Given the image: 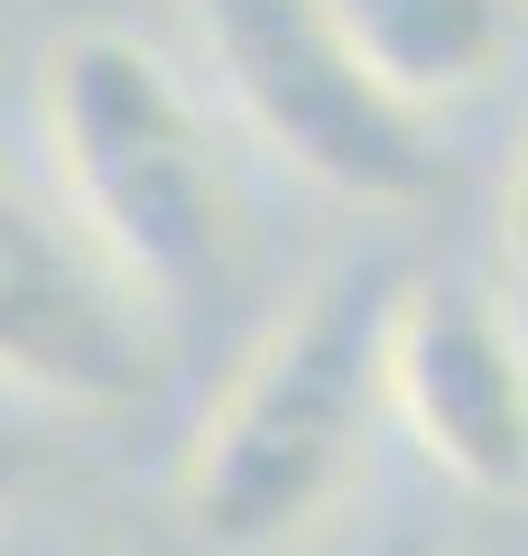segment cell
<instances>
[{
  "label": "cell",
  "instance_id": "obj_1",
  "mask_svg": "<svg viewBox=\"0 0 528 556\" xmlns=\"http://www.w3.org/2000/svg\"><path fill=\"white\" fill-rule=\"evenodd\" d=\"M390 298L399 269L343 260L260 325L176 464V501L204 547L269 556L352 492L390 417Z\"/></svg>",
  "mask_w": 528,
  "mask_h": 556
},
{
  "label": "cell",
  "instance_id": "obj_2",
  "mask_svg": "<svg viewBox=\"0 0 528 556\" xmlns=\"http://www.w3.org/2000/svg\"><path fill=\"white\" fill-rule=\"evenodd\" d=\"M38 130L56 204L158 316H186L241 260V195L214 112L149 38L75 28L38 65Z\"/></svg>",
  "mask_w": 528,
  "mask_h": 556
},
{
  "label": "cell",
  "instance_id": "obj_3",
  "mask_svg": "<svg viewBox=\"0 0 528 556\" xmlns=\"http://www.w3.org/2000/svg\"><path fill=\"white\" fill-rule=\"evenodd\" d=\"M196 28L241 130L315 195L408 214L445 186L436 112L380 84V65L334 20V0H196Z\"/></svg>",
  "mask_w": 528,
  "mask_h": 556
},
{
  "label": "cell",
  "instance_id": "obj_4",
  "mask_svg": "<svg viewBox=\"0 0 528 556\" xmlns=\"http://www.w3.org/2000/svg\"><path fill=\"white\" fill-rule=\"evenodd\" d=\"M167 380V325L65 204L0 177V390L112 427Z\"/></svg>",
  "mask_w": 528,
  "mask_h": 556
},
{
  "label": "cell",
  "instance_id": "obj_5",
  "mask_svg": "<svg viewBox=\"0 0 528 556\" xmlns=\"http://www.w3.org/2000/svg\"><path fill=\"white\" fill-rule=\"evenodd\" d=\"M390 427L473 501H528V325L473 278H399Z\"/></svg>",
  "mask_w": 528,
  "mask_h": 556
},
{
  "label": "cell",
  "instance_id": "obj_6",
  "mask_svg": "<svg viewBox=\"0 0 528 556\" xmlns=\"http://www.w3.org/2000/svg\"><path fill=\"white\" fill-rule=\"evenodd\" d=\"M334 20L417 112L482 93L510 56V0H334Z\"/></svg>",
  "mask_w": 528,
  "mask_h": 556
},
{
  "label": "cell",
  "instance_id": "obj_7",
  "mask_svg": "<svg viewBox=\"0 0 528 556\" xmlns=\"http://www.w3.org/2000/svg\"><path fill=\"white\" fill-rule=\"evenodd\" d=\"M501 251H510V278L528 298V121H519V149H510V177H501Z\"/></svg>",
  "mask_w": 528,
  "mask_h": 556
},
{
  "label": "cell",
  "instance_id": "obj_8",
  "mask_svg": "<svg viewBox=\"0 0 528 556\" xmlns=\"http://www.w3.org/2000/svg\"><path fill=\"white\" fill-rule=\"evenodd\" d=\"M38 482V445H20V437H0V510Z\"/></svg>",
  "mask_w": 528,
  "mask_h": 556
}]
</instances>
